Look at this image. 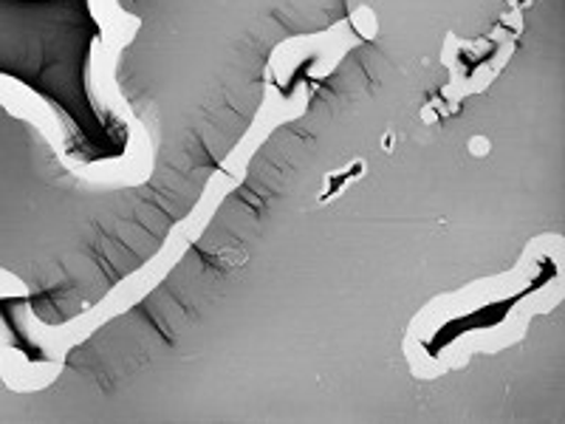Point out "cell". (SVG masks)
Wrapping results in <instances>:
<instances>
[{
	"label": "cell",
	"instance_id": "cell-1",
	"mask_svg": "<svg viewBox=\"0 0 565 424\" xmlns=\"http://www.w3.org/2000/svg\"><path fill=\"white\" fill-rule=\"evenodd\" d=\"M563 235H537L509 272L478 277L456 292L436 295L407 326L402 351L416 380L458 371L476 353H501L526 337L534 317L563 303Z\"/></svg>",
	"mask_w": 565,
	"mask_h": 424
},
{
	"label": "cell",
	"instance_id": "cell-2",
	"mask_svg": "<svg viewBox=\"0 0 565 424\" xmlns=\"http://www.w3.org/2000/svg\"><path fill=\"white\" fill-rule=\"evenodd\" d=\"M309 83H300L295 88L291 97H282V91L277 88V83H266L264 103L257 108L255 119L246 128V134L241 136L238 145L224 156V161L218 165V170L206 179L204 190H201L199 201L179 224H173L170 235L164 239L161 250L150 257L148 264L139 266L134 275H128L125 280H119L97 306H90L83 315L71 317V320L60 322V326H49L40 317H34V311L29 309L26 303L18 309L20 328L26 331L29 340L40 348V351L49 357L52 362H65L68 351L79 342H85L88 337H94L103 326H108L110 320L122 317L125 311H130L139 300L150 295L156 286H161V280L181 264V257L186 255V250L193 244H199L201 235L206 232V226L212 224L215 212L221 210V204L226 201V195H232V190H238L244 184L246 173H249V165L255 159V153L266 145L271 134L282 125L295 123L306 114L309 108Z\"/></svg>",
	"mask_w": 565,
	"mask_h": 424
}]
</instances>
